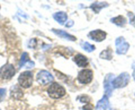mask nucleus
Wrapping results in <instances>:
<instances>
[{"mask_svg": "<svg viewBox=\"0 0 135 110\" xmlns=\"http://www.w3.org/2000/svg\"><path fill=\"white\" fill-rule=\"evenodd\" d=\"M49 96L53 99H59L66 94L64 88L56 82H54L49 87L47 90Z\"/></svg>", "mask_w": 135, "mask_h": 110, "instance_id": "obj_1", "label": "nucleus"}, {"mask_svg": "<svg viewBox=\"0 0 135 110\" xmlns=\"http://www.w3.org/2000/svg\"><path fill=\"white\" fill-rule=\"evenodd\" d=\"M130 81V75L128 72H123L113 80L114 88H123L128 85Z\"/></svg>", "mask_w": 135, "mask_h": 110, "instance_id": "obj_2", "label": "nucleus"}, {"mask_svg": "<svg viewBox=\"0 0 135 110\" xmlns=\"http://www.w3.org/2000/svg\"><path fill=\"white\" fill-rule=\"evenodd\" d=\"M18 82L21 87L28 88L31 87L33 82V74L29 71L23 72L19 75Z\"/></svg>", "mask_w": 135, "mask_h": 110, "instance_id": "obj_3", "label": "nucleus"}, {"mask_svg": "<svg viewBox=\"0 0 135 110\" xmlns=\"http://www.w3.org/2000/svg\"><path fill=\"white\" fill-rule=\"evenodd\" d=\"M116 52L118 54H125L130 47V45L123 37H119L115 41Z\"/></svg>", "mask_w": 135, "mask_h": 110, "instance_id": "obj_4", "label": "nucleus"}, {"mask_svg": "<svg viewBox=\"0 0 135 110\" xmlns=\"http://www.w3.org/2000/svg\"><path fill=\"white\" fill-rule=\"evenodd\" d=\"M15 74V69L11 64H6L0 68V78L5 80L11 78Z\"/></svg>", "mask_w": 135, "mask_h": 110, "instance_id": "obj_5", "label": "nucleus"}, {"mask_svg": "<svg viewBox=\"0 0 135 110\" xmlns=\"http://www.w3.org/2000/svg\"><path fill=\"white\" fill-rule=\"evenodd\" d=\"M54 80L52 75L48 71L42 70L37 74V81L41 85H46Z\"/></svg>", "mask_w": 135, "mask_h": 110, "instance_id": "obj_6", "label": "nucleus"}, {"mask_svg": "<svg viewBox=\"0 0 135 110\" xmlns=\"http://www.w3.org/2000/svg\"><path fill=\"white\" fill-rule=\"evenodd\" d=\"M93 72L89 69H84L80 71L78 75L79 82L84 84L90 83L93 79Z\"/></svg>", "mask_w": 135, "mask_h": 110, "instance_id": "obj_7", "label": "nucleus"}, {"mask_svg": "<svg viewBox=\"0 0 135 110\" xmlns=\"http://www.w3.org/2000/svg\"><path fill=\"white\" fill-rule=\"evenodd\" d=\"M114 78H115V75L113 74H108L105 77L103 85H104V90L106 94L105 95H107V96H111V94H112L113 90L114 89L112 84Z\"/></svg>", "mask_w": 135, "mask_h": 110, "instance_id": "obj_8", "label": "nucleus"}, {"mask_svg": "<svg viewBox=\"0 0 135 110\" xmlns=\"http://www.w3.org/2000/svg\"><path fill=\"white\" fill-rule=\"evenodd\" d=\"M106 36H107V33L100 29L92 31L88 34V37L96 42H101L104 41L106 38Z\"/></svg>", "mask_w": 135, "mask_h": 110, "instance_id": "obj_9", "label": "nucleus"}, {"mask_svg": "<svg viewBox=\"0 0 135 110\" xmlns=\"http://www.w3.org/2000/svg\"><path fill=\"white\" fill-rule=\"evenodd\" d=\"M23 66H25L27 69H31L35 66L34 62L31 61L28 58V55L27 52H24L22 54L21 58L20 63H19V68H22Z\"/></svg>", "mask_w": 135, "mask_h": 110, "instance_id": "obj_10", "label": "nucleus"}, {"mask_svg": "<svg viewBox=\"0 0 135 110\" xmlns=\"http://www.w3.org/2000/svg\"><path fill=\"white\" fill-rule=\"evenodd\" d=\"M73 60L79 67H86L89 65L88 58L81 54L76 55L74 57Z\"/></svg>", "mask_w": 135, "mask_h": 110, "instance_id": "obj_11", "label": "nucleus"}, {"mask_svg": "<svg viewBox=\"0 0 135 110\" xmlns=\"http://www.w3.org/2000/svg\"><path fill=\"white\" fill-rule=\"evenodd\" d=\"M52 31L55 35H56L57 36H58L59 37H61V38L65 39L68 40V41H76V38L74 36L72 35L69 34V33H68L67 32L64 31L63 30L52 29Z\"/></svg>", "mask_w": 135, "mask_h": 110, "instance_id": "obj_12", "label": "nucleus"}, {"mask_svg": "<svg viewBox=\"0 0 135 110\" xmlns=\"http://www.w3.org/2000/svg\"><path fill=\"white\" fill-rule=\"evenodd\" d=\"M109 108V102L107 95H104L98 101L95 107V110H108Z\"/></svg>", "mask_w": 135, "mask_h": 110, "instance_id": "obj_13", "label": "nucleus"}, {"mask_svg": "<svg viewBox=\"0 0 135 110\" xmlns=\"http://www.w3.org/2000/svg\"><path fill=\"white\" fill-rule=\"evenodd\" d=\"M53 17L56 21L60 25H63L68 19V15L64 11H59L53 15Z\"/></svg>", "mask_w": 135, "mask_h": 110, "instance_id": "obj_14", "label": "nucleus"}, {"mask_svg": "<svg viewBox=\"0 0 135 110\" xmlns=\"http://www.w3.org/2000/svg\"><path fill=\"white\" fill-rule=\"evenodd\" d=\"M109 6V4L106 2H95L92 3L90 6V8L94 11L95 13H98L103 8L107 7Z\"/></svg>", "mask_w": 135, "mask_h": 110, "instance_id": "obj_15", "label": "nucleus"}, {"mask_svg": "<svg viewBox=\"0 0 135 110\" xmlns=\"http://www.w3.org/2000/svg\"><path fill=\"white\" fill-rule=\"evenodd\" d=\"M111 22L119 27H123L127 23V19L123 15H119L116 17L112 18L111 19Z\"/></svg>", "mask_w": 135, "mask_h": 110, "instance_id": "obj_16", "label": "nucleus"}, {"mask_svg": "<svg viewBox=\"0 0 135 110\" xmlns=\"http://www.w3.org/2000/svg\"><path fill=\"white\" fill-rule=\"evenodd\" d=\"M99 57L102 59L110 60L113 59V51L111 48L108 47L105 50H103L99 54Z\"/></svg>", "mask_w": 135, "mask_h": 110, "instance_id": "obj_17", "label": "nucleus"}, {"mask_svg": "<svg viewBox=\"0 0 135 110\" xmlns=\"http://www.w3.org/2000/svg\"><path fill=\"white\" fill-rule=\"evenodd\" d=\"M80 45H81V48L88 52H91L95 49L94 45H91L90 43L88 42H81Z\"/></svg>", "mask_w": 135, "mask_h": 110, "instance_id": "obj_18", "label": "nucleus"}, {"mask_svg": "<svg viewBox=\"0 0 135 110\" xmlns=\"http://www.w3.org/2000/svg\"><path fill=\"white\" fill-rule=\"evenodd\" d=\"M128 16L130 19V24H131L133 26H135V15L132 13L128 12Z\"/></svg>", "mask_w": 135, "mask_h": 110, "instance_id": "obj_19", "label": "nucleus"}, {"mask_svg": "<svg viewBox=\"0 0 135 110\" xmlns=\"http://www.w3.org/2000/svg\"><path fill=\"white\" fill-rule=\"evenodd\" d=\"M6 94V90L5 88H0V102L2 101Z\"/></svg>", "mask_w": 135, "mask_h": 110, "instance_id": "obj_20", "label": "nucleus"}, {"mask_svg": "<svg viewBox=\"0 0 135 110\" xmlns=\"http://www.w3.org/2000/svg\"><path fill=\"white\" fill-rule=\"evenodd\" d=\"M83 110H93V107L91 104H86L83 106Z\"/></svg>", "mask_w": 135, "mask_h": 110, "instance_id": "obj_21", "label": "nucleus"}, {"mask_svg": "<svg viewBox=\"0 0 135 110\" xmlns=\"http://www.w3.org/2000/svg\"><path fill=\"white\" fill-rule=\"evenodd\" d=\"M73 24H74V22L72 21H70L69 23H68L67 24H66V27H70L73 25Z\"/></svg>", "mask_w": 135, "mask_h": 110, "instance_id": "obj_22", "label": "nucleus"}, {"mask_svg": "<svg viewBox=\"0 0 135 110\" xmlns=\"http://www.w3.org/2000/svg\"><path fill=\"white\" fill-rule=\"evenodd\" d=\"M133 69H134V71L133 72H132V77H133L134 80L135 81V68H133Z\"/></svg>", "mask_w": 135, "mask_h": 110, "instance_id": "obj_23", "label": "nucleus"}, {"mask_svg": "<svg viewBox=\"0 0 135 110\" xmlns=\"http://www.w3.org/2000/svg\"><path fill=\"white\" fill-rule=\"evenodd\" d=\"M0 8H1V7H0Z\"/></svg>", "mask_w": 135, "mask_h": 110, "instance_id": "obj_24", "label": "nucleus"}]
</instances>
